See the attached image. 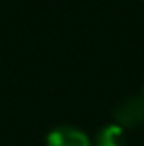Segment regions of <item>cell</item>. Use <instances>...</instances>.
<instances>
[{
    "label": "cell",
    "mask_w": 144,
    "mask_h": 146,
    "mask_svg": "<svg viewBox=\"0 0 144 146\" xmlns=\"http://www.w3.org/2000/svg\"><path fill=\"white\" fill-rule=\"evenodd\" d=\"M115 119L120 128H134L144 124V97H130L122 101L115 111Z\"/></svg>",
    "instance_id": "1"
},
{
    "label": "cell",
    "mask_w": 144,
    "mask_h": 146,
    "mask_svg": "<svg viewBox=\"0 0 144 146\" xmlns=\"http://www.w3.org/2000/svg\"><path fill=\"white\" fill-rule=\"evenodd\" d=\"M48 146H91V140L85 132L73 126H57L46 138Z\"/></svg>",
    "instance_id": "2"
},
{
    "label": "cell",
    "mask_w": 144,
    "mask_h": 146,
    "mask_svg": "<svg viewBox=\"0 0 144 146\" xmlns=\"http://www.w3.org/2000/svg\"><path fill=\"white\" fill-rule=\"evenodd\" d=\"M124 132L119 124H109L103 130H99L95 138V146H122Z\"/></svg>",
    "instance_id": "3"
}]
</instances>
